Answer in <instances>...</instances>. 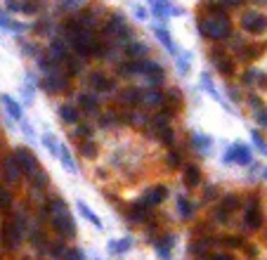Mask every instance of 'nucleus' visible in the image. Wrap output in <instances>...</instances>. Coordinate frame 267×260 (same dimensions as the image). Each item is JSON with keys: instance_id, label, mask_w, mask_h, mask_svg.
Returning a JSON list of instances; mask_svg holds the SVG:
<instances>
[{"instance_id": "obj_1", "label": "nucleus", "mask_w": 267, "mask_h": 260, "mask_svg": "<svg viewBox=\"0 0 267 260\" xmlns=\"http://www.w3.org/2000/svg\"><path fill=\"white\" fill-rule=\"evenodd\" d=\"M50 218H52L54 230L62 234L64 239L76 236V225H73V218H71L67 204H64L62 199H54L52 204H50Z\"/></svg>"}, {"instance_id": "obj_2", "label": "nucleus", "mask_w": 267, "mask_h": 260, "mask_svg": "<svg viewBox=\"0 0 267 260\" xmlns=\"http://www.w3.org/2000/svg\"><path fill=\"white\" fill-rule=\"evenodd\" d=\"M22 236H24V218L22 215H14L10 222L2 225V230H0V244L7 248V251H12L22 241Z\"/></svg>"}, {"instance_id": "obj_3", "label": "nucleus", "mask_w": 267, "mask_h": 260, "mask_svg": "<svg viewBox=\"0 0 267 260\" xmlns=\"http://www.w3.org/2000/svg\"><path fill=\"white\" fill-rule=\"evenodd\" d=\"M201 33H203V36H208V38L220 41V38L229 36V22L222 17V14L208 17V19H203V22H201Z\"/></svg>"}, {"instance_id": "obj_4", "label": "nucleus", "mask_w": 267, "mask_h": 260, "mask_svg": "<svg viewBox=\"0 0 267 260\" xmlns=\"http://www.w3.org/2000/svg\"><path fill=\"white\" fill-rule=\"evenodd\" d=\"M14 161H17L19 170H22L24 175H28L33 182H40V178H38V164H36L33 154H31L26 147H19V149H17V154H14Z\"/></svg>"}, {"instance_id": "obj_5", "label": "nucleus", "mask_w": 267, "mask_h": 260, "mask_svg": "<svg viewBox=\"0 0 267 260\" xmlns=\"http://www.w3.org/2000/svg\"><path fill=\"white\" fill-rule=\"evenodd\" d=\"M241 24H243L246 31H251V33H263V31L267 28V19L258 12H248L243 19H241Z\"/></svg>"}, {"instance_id": "obj_6", "label": "nucleus", "mask_w": 267, "mask_h": 260, "mask_svg": "<svg viewBox=\"0 0 267 260\" xmlns=\"http://www.w3.org/2000/svg\"><path fill=\"white\" fill-rule=\"evenodd\" d=\"M225 161H239V164H248L251 161V151L246 149L243 144H234L232 151L225 154Z\"/></svg>"}, {"instance_id": "obj_7", "label": "nucleus", "mask_w": 267, "mask_h": 260, "mask_svg": "<svg viewBox=\"0 0 267 260\" xmlns=\"http://www.w3.org/2000/svg\"><path fill=\"white\" fill-rule=\"evenodd\" d=\"M19 165H17V161H14V156H7L5 161H2V175H5V180L7 182H17L19 180Z\"/></svg>"}, {"instance_id": "obj_8", "label": "nucleus", "mask_w": 267, "mask_h": 260, "mask_svg": "<svg viewBox=\"0 0 267 260\" xmlns=\"http://www.w3.org/2000/svg\"><path fill=\"white\" fill-rule=\"evenodd\" d=\"M163 199H166V189H163V187H154V189H149V192L142 196L140 206L149 208V206H154V204H161Z\"/></svg>"}, {"instance_id": "obj_9", "label": "nucleus", "mask_w": 267, "mask_h": 260, "mask_svg": "<svg viewBox=\"0 0 267 260\" xmlns=\"http://www.w3.org/2000/svg\"><path fill=\"white\" fill-rule=\"evenodd\" d=\"M90 85L97 88V93H107V90H114V88H116V83L104 78V73H99V71L90 76Z\"/></svg>"}, {"instance_id": "obj_10", "label": "nucleus", "mask_w": 267, "mask_h": 260, "mask_svg": "<svg viewBox=\"0 0 267 260\" xmlns=\"http://www.w3.org/2000/svg\"><path fill=\"white\" fill-rule=\"evenodd\" d=\"M260 222H263V218H260V211H258L255 201H251L248 211H246V225H248L251 230H255V227H260Z\"/></svg>"}, {"instance_id": "obj_11", "label": "nucleus", "mask_w": 267, "mask_h": 260, "mask_svg": "<svg viewBox=\"0 0 267 260\" xmlns=\"http://www.w3.org/2000/svg\"><path fill=\"white\" fill-rule=\"evenodd\" d=\"M170 248H173V236H170V234H166L159 244H156V253H159L161 258L168 260V251H170Z\"/></svg>"}, {"instance_id": "obj_12", "label": "nucleus", "mask_w": 267, "mask_h": 260, "mask_svg": "<svg viewBox=\"0 0 267 260\" xmlns=\"http://www.w3.org/2000/svg\"><path fill=\"white\" fill-rule=\"evenodd\" d=\"M121 99H123V102H128V104L142 102V90H137V88H128V90H123V93H121Z\"/></svg>"}, {"instance_id": "obj_13", "label": "nucleus", "mask_w": 267, "mask_h": 260, "mask_svg": "<svg viewBox=\"0 0 267 260\" xmlns=\"http://www.w3.org/2000/svg\"><path fill=\"white\" fill-rule=\"evenodd\" d=\"M201 182V173L196 165H189L187 170H185V185H189V187H194V185H199Z\"/></svg>"}, {"instance_id": "obj_14", "label": "nucleus", "mask_w": 267, "mask_h": 260, "mask_svg": "<svg viewBox=\"0 0 267 260\" xmlns=\"http://www.w3.org/2000/svg\"><path fill=\"white\" fill-rule=\"evenodd\" d=\"M78 211H80V213H83V218H88V220H90V222H93V225H95V227H97V230H102V220L97 218V215H95L93 211H90L88 206L83 204V201H78Z\"/></svg>"}, {"instance_id": "obj_15", "label": "nucleus", "mask_w": 267, "mask_h": 260, "mask_svg": "<svg viewBox=\"0 0 267 260\" xmlns=\"http://www.w3.org/2000/svg\"><path fill=\"white\" fill-rule=\"evenodd\" d=\"M2 104L7 107V111H10L12 118H22V109H19V104H17L10 95H2Z\"/></svg>"}, {"instance_id": "obj_16", "label": "nucleus", "mask_w": 267, "mask_h": 260, "mask_svg": "<svg viewBox=\"0 0 267 260\" xmlns=\"http://www.w3.org/2000/svg\"><path fill=\"white\" fill-rule=\"evenodd\" d=\"M128 218L135 220V222H145L147 220V208L145 206H135V208H130V213H128Z\"/></svg>"}, {"instance_id": "obj_17", "label": "nucleus", "mask_w": 267, "mask_h": 260, "mask_svg": "<svg viewBox=\"0 0 267 260\" xmlns=\"http://www.w3.org/2000/svg\"><path fill=\"white\" fill-rule=\"evenodd\" d=\"M130 248V239L125 236V239H121V241H111L109 244V253H125Z\"/></svg>"}, {"instance_id": "obj_18", "label": "nucleus", "mask_w": 267, "mask_h": 260, "mask_svg": "<svg viewBox=\"0 0 267 260\" xmlns=\"http://www.w3.org/2000/svg\"><path fill=\"white\" fill-rule=\"evenodd\" d=\"M59 116H62L67 123H76V121H78V111L73 109V107H69V104L59 109Z\"/></svg>"}, {"instance_id": "obj_19", "label": "nucleus", "mask_w": 267, "mask_h": 260, "mask_svg": "<svg viewBox=\"0 0 267 260\" xmlns=\"http://www.w3.org/2000/svg\"><path fill=\"white\" fill-rule=\"evenodd\" d=\"M192 142H194L201 151H208V149H211V144H213V142H211V137L199 135V133H194V135H192Z\"/></svg>"}, {"instance_id": "obj_20", "label": "nucleus", "mask_w": 267, "mask_h": 260, "mask_svg": "<svg viewBox=\"0 0 267 260\" xmlns=\"http://www.w3.org/2000/svg\"><path fill=\"white\" fill-rule=\"evenodd\" d=\"M57 156L62 159V164H64V168H67L69 173H73V170H76V165H73V161H71V156H69V151H67V147H64V144L59 147V154H57Z\"/></svg>"}, {"instance_id": "obj_21", "label": "nucleus", "mask_w": 267, "mask_h": 260, "mask_svg": "<svg viewBox=\"0 0 267 260\" xmlns=\"http://www.w3.org/2000/svg\"><path fill=\"white\" fill-rule=\"evenodd\" d=\"M50 52H52V59H57V62H67L69 59L67 50H64L59 43H52V45H50Z\"/></svg>"}, {"instance_id": "obj_22", "label": "nucleus", "mask_w": 267, "mask_h": 260, "mask_svg": "<svg viewBox=\"0 0 267 260\" xmlns=\"http://www.w3.org/2000/svg\"><path fill=\"white\" fill-rule=\"evenodd\" d=\"M142 102H147V104H161L163 102V97H161V93H156V90H142Z\"/></svg>"}, {"instance_id": "obj_23", "label": "nucleus", "mask_w": 267, "mask_h": 260, "mask_svg": "<svg viewBox=\"0 0 267 260\" xmlns=\"http://www.w3.org/2000/svg\"><path fill=\"white\" fill-rule=\"evenodd\" d=\"M177 204H180V215H182V218H189V215L194 213V206H189V201L185 199V196H180Z\"/></svg>"}, {"instance_id": "obj_24", "label": "nucleus", "mask_w": 267, "mask_h": 260, "mask_svg": "<svg viewBox=\"0 0 267 260\" xmlns=\"http://www.w3.org/2000/svg\"><path fill=\"white\" fill-rule=\"evenodd\" d=\"M215 64H218V69H220L222 73H232V62H229V59H222L220 52H215Z\"/></svg>"}, {"instance_id": "obj_25", "label": "nucleus", "mask_w": 267, "mask_h": 260, "mask_svg": "<svg viewBox=\"0 0 267 260\" xmlns=\"http://www.w3.org/2000/svg\"><path fill=\"white\" fill-rule=\"evenodd\" d=\"M62 258L64 260H83V253H80L78 248H69V251H64Z\"/></svg>"}, {"instance_id": "obj_26", "label": "nucleus", "mask_w": 267, "mask_h": 260, "mask_svg": "<svg viewBox=\"0 0 267 260\" xmlns=\"http://www.w3.org/2000/svg\"><path fill=\"white\" fill-rule=\"evenodd\" d=\"M43 142H45V144L50 147V151H52L54 156L59 154V144H57V142H54V140H52V135H45V137H43Z\"/></svg>"}, {"instance_id": "obj_27", "label": "nucleus", "mask_w": 267, "mask_h": 260, "mask_svg": "<svg viewBox=\"0 0 267 260\" xmlns=\"http://www.w3.org/2000/svg\"><path fill=\"white\" fill-rule=\"evenodd\" d=\"M159 135H161V140H163L166 144H170V142H173V133H170V128H168V125H166V128H161Z\"/></svg>"}, {"instance_id": "obj_28", "label": "nucleus", "mask_w": 267, "mask_h": 260, "mask_svg": "<svg viewBox=\"0 0 267 260\" xmlns=\"http://www.w3.org/2000/svg\"><path fill=\"white\" fill-rule=\"evenodd\" d=\"M85 0H62L59 5L64 7V10H73V7H78V5H83Z\"/></svg>"}, {"instance_id": "obj_29", "label": "nucleus", "mask_w": 267, "mask_h": 260, "mask_svg": "<svg viewBox=\"0 0 267 260\" xmlns=\"http://www.w3.org/2000/svg\"><path fill=\"white\" fill-rule=\"evenodd\" d=\"M0 24H2V26H7V28H14V31H22V28H24V26H19L17 22H10V19H5L2 14H0Z\"/></svg>"}, {"instance_id": "obj_30", "label": "nucleus", "mask_w": 267, "mask_h": 260, "mask_svg": "<svg viewBox=\"0 0 267 260\" xmlns=\"http://www.w3.org/2000/svg\"><path fill=\"white\" fill-rule=\"evenodd\" d=\"M7 206H10V194L0 189V208H7Z\"/></svg>"}, {"instance_id": "obj_31", "label": "nucleus", "mask_w": 267, "mask_h": 260, "mask_svg": "<svg viewBox=\"0 0 267 260\" xmlns=\"http://www.w3.org/2000/svg\"><path fill=\"white\" fill-rule=\"evenodd\" d=\"M80 104H83L85 109L95 111V102H93V99H90V97H88V95H83V97H80Z\"/></svg>"}, {"instance_id": "obj_32", "label": "nucleus", "mask_w": 267, "mask_h": 260, "mask_svg": "<svg viewBox=\"0 0 267 260\" xmlns=\"http://www.w3.org/2000/svg\"><path fill=\"white\" fill-rule=\"evenodd\" d=\"M159 38L163 41V45H166L168 50H175V47H173V43L168 41V33H166V31H159Z\"/></svg>"}, {"instance_id": "obj_33", "label": "nucleus", "mask_w": 267, "mask_h": 260, "mask_svg": "<svg viewBox=\"0 0 267 260\" xmlns=\"http://www.w3.org/2000/svg\"><path fill=\"white\" fill-rule=\"evenodd\" d=\"M83 156H88V159L95 156V147L90 144V142H85V144H83Z\"/></svg>"}, {"instance_id": "obj_34", "label": "nucleus", "mask_w": 267, "mask_h": 260, "mask_svg": "<svg viewBox=\"0 0 267 260\" xmlns=\"http://www.w3.org/2000/svg\"><path fill=\"white\" fill-rule=\"evenodd\" d=\"M52 253H54V258H59V256H64V244H57V246L52 248Z\"/></svg>"}, {"instance_id": "obj_35", "label": "nucleus", "mask_w": 267, "mask_h": 260, "mask_svg": "<svg viewBox=\"0 0 267 260\" xmlns=\"http://www.w3.org/2000/svg\"><path fill=\"white\" fill-rule=\"evenodd\" d=\"M180 164V156L177 154H168V165H177Z\"/></svg>"}, {"instance_id": "obj_36", "label": "nucleus", "mask_w": 267, "mask_h": 260, "mask_svg": "<svg viewBox=\"0 0 267 260\" xmlns=\"http://www.w3.org/2000/svg\"><path fill=\"white\" fill-rule=\"evenodd\" d=\"M225 244H227V246H239L241 241L237 239V236H227V239H225Z\"/></svg>"}, {"instance_id": "obj_37", "label": "nucleus", "mask_w": 267, "mask_h": 260, "mask_svg": "<svg viewBox=\"0 0 267 260\" xmlns=\"http://www.w3.org/2000/svg\"><path fill=\"white\" fill-rule=\"evenodd\" d=\"M211 260H232V256H227V253H218V256H213Z\"/></svg>"}, {"instance_id": "obj_38", "label": "nucleus", "mask_w": 267, "mask_h": 260, "mask_svg": "<svg viewBox=\"0 0 267 260\" xmlns=\"http://www.w3.org/2000/svg\"><path fill=\"white\" fill-rule=\"evenodd\" d=\"M90 133V128H78V130H73V135L78 137V135H88Z\"/></svg>"}, {"instance_id": "obj_39", "label": "nucleus", "mask_w": 267, "mask_h": 260, "mask_svg": "<svg viewBox=\"0 0 267 260\" xmlns=\"http://www.w3.org/2000/svg\"><path fill=\"white\" fill-rule=\"evenodd\" d=\"M258 121L263 125H267V114H258Z\"/></svg>"}, {"instance_id": "obj_40", "label": "nucleus", "mask_w": 267, "mask_h": 260, "mask_svg": "<svg viewBox=\"0 0 267 260\" xmlns=\"http://www.w3.org/2000/svg\"><path fill=\"white\" fill-rule=\"evenodd\" d=\"M227 2H232V5H237V2H241V0H227Z\"/></svg>"}]
</instances>
